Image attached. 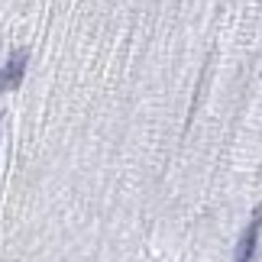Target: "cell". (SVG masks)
Returning <instances> with one entry per match:
<instances>
[{
	"instance_id": "6da1fadb",
	"label": "cell",
	"mask_w": 262,
	"mask_h": 262,
	"mask_svg": "<svg viewBox=\"0 0 262 262\" xmlns=\"http://www.w3.org/2000/svg\"><path fill=\"white\" fill-rule=\"evenodd\" d=\"M26 65H29V52L19 49L7 58V65L0 68V91H10V88H19L23 84V75H26Z\"/></svg>"
},
{
	"instance_id": "7a4b0ae2",
	"label": "cell",
	"mask_w": 262,
	"mask_h": 262,
	"mask_svg": "<svg viewBox=\"0 0 262 262\" xmlns=\"http://www.w3.org/2000/svg\"><path fill=\"white\" fill-rule=\"evenodd\" d=\"M259 224H262V210H256L253 224L239 239V253H236V262H253V253H256V239H259Z\"/></svg>"
}]
</instances>
